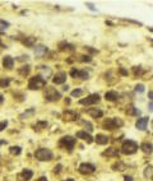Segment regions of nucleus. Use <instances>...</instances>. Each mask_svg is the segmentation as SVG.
I'll list each match as a JSON object with an SVG mask.
<instances>
[{"label": "nucleus", "mask_w": 153, "mask_h": 181, "mask_svg": "<svg viewBox=\"0 0 153 181\" xmlns=\"http://www.w3.org/2000/svg\"><path fill=\"white\" fill-rule=\"evenodd\" d=\"M46 83H47V82H46V79L41 74L34 75V77H32V78L28 80V89H31V91L42 89V88L46 87Z\"/></svg>", "instance_id": "1"}, {"label": "nucleus", "mask_w": 153, "mask_h": 181, "mask_svg": "<svg viewBox=\"0 0 153 181\" xmlns=\"http://www.w3.org/2000/svg\"><path fill=\"white\" fill-rule=\"evenodd\" d=\"M75 143H76V140H75L73 137H70V135H65V137H63V138H60V140H59V147L63 148V149H66L68 152H71L73 148L75 147Z\"/></svg>", "instance_id": "2"}, {"label": "nucleus", "mask_w": 153, "mask_h": 181, "mask_svg": "<svg viewBox=\"0 0 153 181\" xmlns=\"http://www.w3.org/2000/svg\"><path fill=\"white\" fill-rule=\"evenodd\" d=\"M137 151H138V144L134 140L126 139L125 142H122V144H121V153L129 156V155H134Z\"/></svg>", "instance_id": "3"}, {"label": "nucleus", "mask_w": 153, "mask_h": 181, "mask_svg": "<svg viewBox=\"0 0 153 181\" xmlns=\"http://www.w3.org/2000/svg\"><path fill=\"white\" fill-rule=\"evenodd\" d=\"M122 120L121 119H119V117H111V119H107V120L103 121V129H106V130H115V129H117V128H120V126H122Z\"/></svg>", "instance_id": "4"}, {"label": "nucleus", "mask_w": 153, "mask_h": 181, "mask_svg": "<svg viewBox=\"0 0 153 181\" xmlns=\"http://www.w3.org/2000/svg\"><path fill=\"white\" fill-rule=\"evenodd\" d=\"M34 157H36V160L41 161V162H46V161H51L54 158V155L50 149L40 148L34 152Z\"/></svg>", "instance_id": "5"}, {"label": "nucleus", "mask_w": 153, "mask_h": 181, "mask_svg": "<svg viewBox=\"0 0 153 181\" xmlns=\"http://www.w3.org/2000/svg\"><path fill=\"white\" fill-rule=\"evenodd\" d=\"M44 97H45V99L47 102H56V101H59V99L61 98V94H60V92H57L55 89V88L47 87L46 88V91H45Z\"/></svg>", "instance_id": "6"}, {"label": "nucleus", "mask_w": 153, "mask_h": 181, "mask_svg": "<svg viewBox=\"0 0 153 181\" xmlns=\"http://www.w3.org/2000/svg\"><path fill=\"white\" fill-rule=\"evenodd\" d=\"M99 99H101V97H99V94L97 93H92L89 96H87L86 98H82L79 101L80 105H94V103H98L99 102Z\"/></svg>", "instance_id": "7"}, {"label": "nucleus", "mask_w": 153, "mask_h": 181, "mask_svg": "<svg viewBox=\"0 0 153 181\" xmlns=\"http://www.w3.org/2000/svg\"><path fill=\"white\" fill-rule=\"evenodd\" d=\"M78 170H79L80 174H83V175H91V174H93V172H94L96 167H94V165H92V163L84 162V163L80 165Z\"/></svg>", "instance_id": "8"}, {"label": "nucleus", "mask_w": 153, "mask_h": 181, "mask_svg": "<svg viewBox=\"0 0 153 181\" xmlns=\"http://www.w3.org/2000/svg\"><path fill=\"white\" fill-rule=\"evenodd\" d=\"M63 119L65 121H74L79 119V114L73 110H64L63 111Z\"/></svg>", "instance_id": "9"}, {"label": "nucleus", "mask_w": 153, "mask_h": 181, "mask_svg": "<svg viewBox=\"0 0 153 181\" xmlns=\"http://www.w3.org/2000/svg\"><path fill=\"white\" fill-rule=\"evenodd\" d=\"M70 75L73 78H79V79H88L89 74L87 73V70H78L76 68H73L70 70Z\"/></svg>", "instance_id": "10"}, {"label": "nucleus", "mask_w": 153, "mask_h": 181, "mask_svg": "<svg viewBox=\"0 0 153 181\" xmlns=\"http://www.w3.org/2000/svg\"><path fill=\"white\" fill-rule=\"evenodd\" d=\"M66 80V73L65 72H59L54 75L52 78V83L54 84H64Z\"/></svg>", "instance_id": "11"}, {"label": "nucleus", "mask_w": 153, "mask_h": 181, "mask_svg": "<svg viewBox=\"0 0 153 181\" xmlns=\"http://www.w3.org/2000/svg\"><path fill=\"white\" fill-rule=\"evenodd\" d=\"M33 176V171L29 170V168H26V170H23L21 174L18 175V180L19 181H29L32 179Z\"/></svg>", "instance_id": "12"}, {"label": "nucleus", "mask_w": 153, "mask_h": 181, "mask_svg": "<svg viewBox=\"0 0 153 181\" xmlns=\"http://www.w3.org/2000/svg\"><path fill=\"white\" fill-rule=\"evenodd\" d=\"M76 138H79V139L86 140L88 144L93 142V138L91 137V134H89V133H87V132H83V130H80V132L76 133Z\"/></svg>", "instance_id": "13"}, {"label": "nucleus", "mask_w": 153, "mask_h": 181, "mask_svg": "<svg viewBox=\"0 0 153 181\" xmlns=\"http://www.w3.org/2000/svg\"><path fill=\"white\" fill-rule=\"evenodd\" d=\"M46 52H47V47H46L45 45H38L36 46V49H34V55H36V57H42L46 55Z\"/></svg>", "instance_id": "14"}, {"label": "nucleus", "mask_w": 153, "mask_h": 181, "mask_svg": "<svg viewBox=\"0 0 153 181\" xmlns=\"http://www.w3.org/2000/svg\"><path fill=\"white\" fill-rule=\"evenodd\" d=\"M3 67L5 69H13L14 67V59L11 56H4L3 57Z\"/></svg>", "instance_id": "15"}, {"label": "nucleus", "mask_w": 153, "mask_h": 181, "mask_svg": "<svg viewBox=\"0 0 153 181\" xmlns=\"http://www.w3.org/2000/svg\"><path fill=\"white\" fill-rule=\"evenodd\" d=\"M147 125H148V117H140L135 122V128L139 130H145L147 129Z\"/></svg>", "instance_id": "16"}, {"label": "nucleus", "mask_w": 153, "mask_h": 181, "mask_svg": "<svg viewBox=\"0 0 153 181\" xmlns=\"http://www.w3.org/2000/svg\"><path fill=\"white\" fill-rule=\"evenodd\" d=\"M94 140H96V143L99 144V145H105V144L109 143L110 138L107 135H103V134H97L96 138H94Z\"/></svg>", "instance_id": "17"}, {"label": "nucleus", "mask_w": 153, "mask_h": 181, "mask_svg": "<svg viewBox=\"0 0 153 181\" xmlns=\"http://www.w3.org/2000/svg\"><path fill=\"white\" fill-rule=\"evenodd\" d=\"M86 112L89 115V116L93 117V119L102 117V115H103V112L99 109H88V110H86Z\"/></svg>", "instance_id": "18"}, {"label": "nucleus", "mask_w": 153, "mask_h": 181, "mask_svg": "<svg viewBox=\"0 0 153 181\" xmlns=\"http://www.w3.org/2000/svg\"><path fill=\"white\" fill-rule=\"evenodd\" d=\"M119 97H120V94L115 91H109V92H106V94H105V98L107 99V101H111V102L117 101Z\"/></svg>", "instance_id": "19"}, {"label": "nucleus", "mask_w": 153, "mask_h": 181, "mask_svg": "<svg viewBox=\"0 0 153 181\" xmlns=\"http://www.w3.org/2000/svg\"><path fill=\"white\" fill-rule=\"evenodd\" d=\"M102 156H105V157H117L119 156V151L116 148H107L105 152L102 153Z\"/></svg>", "instance_id": "20"}, {"label": "nucleus", "mask_w": 153, "mask_h": 181, "mask_svg": "<svg viewBox=\"0 0 153 181\" xmlns=\"http://www.w3.org/2000/svg\"><path fill=\"white\" fill-rule=\"evenodd\" d=\"M40 70H41V75L44 77L45 79H47L52 75L51 68H49V67H44V65H42V67H40Z\"/></svg>", "instance_id": "21"}, {"label": "nucleus", "mask_w": 153, "mask_h": 181, "mask_svg": "<svg viewBox=\"0 0 153 181\" xmlns=\"http://www.w3.org/2000/svg\"><path fill=\"white\" fill-rule=\"evenodd\" d=\"M140 149L145 153V155H151V153L153 152V144H152V143H147V142H144V143L140 145Z\"/></svg>", "instance_id": "22"}, {"label": "nucleus", "mask_w": 153, "mask_h": 181, "mask_svg": "<svg viewBox=\"0 0 153 181\" xmlns=\"http://www.w3.org/2000/svg\"><path fill=\"white\" fill-rule=\"evenodd\" d=\"M59 49L61 51H73V50H74V46L64 41V42H60L59 44Z\"/></svg>", "instance_id": "23"}, {"label": "nucleus", "mask_w": 153, "mask_h": 181, "mask_svg": "<svg viewBox=\"0 0 153 181\" xmlns=\"http://www.w3.org/2000/svg\"><path fill=\"white\" fill-rule=\"evenodd\" d=\"M34 44H36V37L29 36V37H26L24 40H23V45H26L27 47H33Z\"/></svg>", "instance_id": "24"}, {"label": "nucleus", "mask_w": 153, "mask_h": 181, "mask_svg": "<svg viewBox=\"0 0 153 181\" xmlns=\"http://www.w3.org/2000/svg\"><path fill=\"white\" fill-rule=\"evenodd\" d=\"M29 72H31V67H29V65H24V67H22V68L18 69L19 75H22V77H27L29 74Z\"/></svg>", "instance_id": "25"}, {"label": "nucleus", "mask_w": 153, "mask_h": 181, "mask_svg": "<svg viewBox=\"0 0 153 181\" xmlns=\"http://www.w3.org/2000/svg\"><path fill=\"white\" fill-rule=\"evenodd\" d=\"M125 168H126V165L122 163L121 161H117L116 163L112 165V170H114V171H124Z\"/></svg>", "instance_id": "26"}, {"label": "nucleus", "mask_w": 153, "mask_h": 181, "mask_svg": "<svg viewBox=\"0 0 153 181\" xmlns=\"http://www.w3.org/2000/svg\"><path fill=\"white\" fill-rule=\"evenodd\" d=\"M33 115H34V109H29V110H27V111H24V112H23V114L19 115V119H22V120H24V119L29 117V116H33Z\"/></svg>", "instance_id": "27"}, {"label": "nucleus", "mask_w": 153, "mask_h": 181, "mask_svg": "<svg viewBox=\"0 0 153 181\" xmlns=\"http://www.w3.org/2000/svg\"><path fill=\"white\" fill-rule=\"evenodd\" d=\"M126 114H128V115H135V116H138V115H140V111L138 109H135L134 106H128Z\"/></svg>", "instance_id": "28"}, {"label": "nucleus", "mask_w": 153, "mask_h": 181, "mask_svg": "<svg viewBox=\"0 0 153 181\" xmlns=\"http://www.w3.org/2000/svg\"><path fill=\"white\" fill-rule=\"evenodd\" d=\"M9 151L11 155H14V156H19L22 153V148L21 147H18V145H13V147H10L9 148Z\"/></svg>", "instance_id": "29"}, {"label": "nucleus", "mask_w": 153, "mask_h": 181, "mask_svg": "<svg viewBox=\"0 0 153 181\" xmlns=\"http://www.w3.org/2000/svg\"><path fill=\"white\" fill-rule=\"evenodd\" d=\"M144 177H153V167L147 166L144 168Z\"/></svg>", "instance_id": "30"}, {"label": "nucleus", "mask_w": 153, "mask_h": 181, "mask_svg": "<svg viewBox=\"0 0 153 181\" xmlns=\"http://www.w3.org/2000/svg\"><path fill=\"white\" fill-rule=\"evenodd\" d=\"M10 84V78H0V88H6Z\"/></svg>", "instance_id": "31"}, {"label": "nucleus", "mask_w": 153, "mask_h": 181, "mask_svg": "<svg viewBox=\"0 0 153 181\" xmlns=\"http://www.w3.org/2000/svg\"><path fill=\"white\" fill-rule=\"evenodd\" d=\"M83 94V91L80 89V88H76V89H74L71 92V97H79V96Z\"/></svg>", "instance_id": "32"}, {"label": "nucleus", "mask_w": 153, "mask_h": 181, "mask_svg": "<svg viewBox=\"0 0 153 181\" xmlns=\"http://www.w3.org/2000/svg\"><path fill=\"white\" fill-rule=\"evenodd\" d=\"M82 124H83L84 126H86V129H87L89 133L92 132V130H93V126H92V124H91L89 121H82Z\"/></svg>", "instance_id": "33"}, {"label": "nucleus", "mask_w": 153, "mask_h": 181, "mask_svg": "<svg viewBox=\"0 0 153 181\" xmlns=\"http://www.w3.org/2000/svg\"><path fill=\"white\" fill-rule=\"evenodd\" d=\"M133 70H134V75H142V73H143L140 67H134Z\"/></svg>", "instance_id": "34"}, {"label": "nucleus", "mask_w": 153, "mask_h": 181, "mask_svg": "<svg viewBox=\"0 0 153 181\" xmlns=\"http://www.w3.org/2000/svg\"><path fill=\"white\" fill-rule=\"evenodd\" d=\"M91 60H92L91 56H88V55H82V56H80V59H79V61H83V63H86V61H87V63H89Z\"/></svg>", "instance_id": "35"}, {"label": "nucleus", "mask_w": 153, "mask_h": 181, "mask_svg": "<svg viewBox=\"0 0 153 181\" xmlns=\"http://www.w3.org/2000/svg\"><path fill=\"white\" fill-rule=\"evenodd\" d=\"M0 26H1V27H0V29H5V28H8V27H9V23L0 19Z\"/></svg>", "instance_id": "36"}, {"label": "nucleus", "mask_w": 153, "mask_h": 181, "mask_svg": "<svg viewBox=\"0 0 153 181\" xmlns=\"http://www.w3.org/2000/svg\"><path fill=\"white\" fill-rule=\"evenodd\" d=\"M135 91L139 92V93L144 92V86H143V84H137V86H135Z\"/></svg>", "instance_id": "37"}, {"label": "nucleus", "mask_w": 153, "mask_h": 181, "mask_svg": "<svg viewBox=\"0 0 153 181\" xmlns=\"http://www.w3.org/2000/svg\"><path fill=\"white\" fill-rule=\"evenodd\" d=\"M6 126H8V121L6 120H4V121L0 122V132H3V130L6 128Z\"/></svg>", "instance_id": "38"}, {"label": "nucleus", "mask_w": 153, "mask_h": 181, "mask_svg": "<svg viewBox=\"0 0 153 181\" xmlns=\"http://www.w3.org/2000/svg\"><path fill=\"white\" fill-rule=\"evenodd\" d=\"M47 126V121H38L37 122V128H46Z\"/></svg>", "instance_id": "39"}, {"label": "nucleus", "mask_w": 153, "mask_h": 181, "mask_svg": "<svg viewBox=\"0 0 153 181\" xmlns=\"http://www.w3.org/2000/svg\"><path fill=\"white\" fill-rule=\"evenodd\" d=\"M61 168H63V166H61V165H57V166L54 167V172H55V174H57V172L61 171Z\"/></svg>", "instance_id": "40"}, {"label": "nucleus", "mask_w": 153, "mask_h": 181, "mask_svg": "<svg viewBox=\"0 0 153 181\" xmlns=\"http://www.w3.org/2000/svg\"><path fill=\"white\" fill-rule=\"evenodd\" d=\"M86 5H87L88 8H89V9H91V10H93V11H96V8L93 6V4H91V3H86Z\"/></svg>", "instance_id": "41"}, {"label": "nucleus", "mask_w": 153, "mask_h": 181, "mask_svg": "<svg viewBox=\"0 0 153 181\" xmlns=\"http://www.w3.org/2000/svg\"><path fill=\"white\" fill-rule=\"evenodd\" d=\"M18 60H19V61H24V60H28V56H27V55H22V56H19V57H18Z\"/></svg>", "instance_id": "42"}, {"label": "nucleus", "mask_w": 153, "mask_h": 181, "mask_svg": "<svg viewBox=\"0 0 153 181\" xmlns=\"http://www.w3.org/2000/svg\"><path fill=\"white\" fill-rule=\"evenodd\" d=\"M120 74H122V75H128V72L125 70V69H122V68H120Z\"/></svg>", "instance_id": "43"}, {"label": "nucleus", "mask_w": 153, "mask_h": 181, "mask_svg": "<svg viewBox=\"0 0 153 181\" xmlns=\"http://www.w3.org/2000/svg\"><path fill=\"white\" fill-rule=\"evenodd\" d=\"M124 181H134V180H133L132 176H125V177H124Z\"/></svg>", "instance_id": "44"}, {"label": "nucleus", "mask_w": 153, "mask_h": 181, "mask_svg": "<svg viewBox=\"0 0 153 181\" xmlns=\"http://www.w3.org/2000/svg\"><path fill=\"white\" fill-rule=\"evenodd\" d=\"M148 98H151V99H153V91H151L148 93Z\"/></svg>", "instance_id": "45"}, {"label": "nucleus", "mask_w": 153, "mask_h": 181, "mask_svg": "<svg viewBox=\"0 0 153 181\" xmlns=\"http://www.w3.org/2000/svg\"><path fill=\"white\" fill-rule=\"evenodd\" d=\"M148 107H149V110H151L152 112H153V102H151V103H149V105H148Z\"/></svg>", "instance_id": "46"}, {"label": "nucleus", "mask_w": 153, "mask_h": 181, "mask_svg": "<svg viewBox=\"0 0 153 181\" xmlns=\"http://www.w3.org/2000/svg\"><path fill=\"white\" fill-rule=\"evenodd\" d=\"M4 102V97H3V94H0V105Z\"/></svg>", "instance_id": "47"}, {"label": "nucleus", "mask_w": 153, "mask_h": 181, "mask_svg": "<svg viewBox=\"0 0 153 181\" xmlns=\"http://www.w3.org/2000/svg\"><path fill=\"white\" fill-rule=\"evenodd\" d=\"M37 181H47V179H46V177H40Z\"/></svg>", "instance_id": "48"}, {"label": "nucleus", "mask_w": 153, "mask_h": 181, "mask_svg": "<svg viewBox=\"0 0 153 181\" xmlns=\"http://www.w3.org/2000/svg\"><path fill=\"white\" fill-rule=\"evenodd\" d=\"M69 89V87H68V84H66V86H64L63 87V91H68Z\"/></svg>", "instance_id": "49"}, {"label": "nucleus", "mask_w": 153, "mask_h": 181, "mask_svg": "<svg viewBox=\"0 0 153 181\" xmlns=\"http://www.w3.org/2000/svg\"><path fill=\"white\" fill-rule=\"evenodd\" d=\"M3 144H6V142L5 140H0V145H3Z\"/></svg>", "instance_id": "50"}, {"label": "nucleus", "mask_w": 153, "mask_h": 181, "mask_svg": "<svg viewBox=\"0 0 153 181\" xmlns=\"http://www.w3.org/2000/svg\"><path fill=\"white\" fill-rule=\"evenodd\" d=\"M63 181H74V179H68V180H63Z\"/></svg>", "instance_id": "51"}, {"label": "nucleus", "mask_w": 153, "mask_h": 181, "mask_svg": "<svg viewBox=\"0 0 153 181\" xmlns=\"http://www.w3.org/2000/svg\"><path fill=\"white\" fill-rule=\"evenodd\" d=\"M152 126H153V121H152Z\"/></svg>", "instance_id": "52"}]
</instances>
